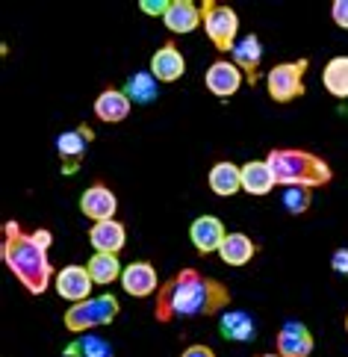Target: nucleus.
Listing matches in <instances>:
<instances>
[{"label":"nucleus","mask_w":348,"mask_h":357,"mask_svg":"<svg viewBox=\"0 0 348 357\" xmlns=\"http://www.w3.org/2000/svg\"><path fill=\"white\" fill-rule=\"evenodd\" d=\"M227 304H230V289L222 280L186 266V269H180L160 287L153 319L169 325L174 319L215 316V313H222Z\"/></svg>","instance_id":"nucleus-1"},{"label":"nucleus","mask_w":348,"mask_h":357,"mask_svg":"<svg viewBox=\"0 0 348 357\" xmlns=\"http://www.w3.org/2000/svg\"><path fill=\"white\" fill-rule=\"evenodd\" d=\"M54 234L42 227V231H21L15 219L3 225V245H0V257H3L6 269L18 278V284L30 292V296H45L50 280L56 278L54 263H50L47 251Z\"/></svg>","instance_id":"nucleus-2"},{"label":"nucleus","mask_w":348,"mask_h":357,"mask_svg":"<svg viewBox=\"0 0 348 357\" xmlns=\"http://www.w3.org/2000/svg\"><path fill=\"white\" fill-rule=\"evenodd\" d=\"M266 162L272 169L278 186L316 189V186H328L333 181L328 160H321L319 154L304 148H272L266 154Z\"/></svg>","instance_id":"nucleus-3"},{"label":"nucleus","mask_w":348,"mask_h":357,"mask_svg":"<svg viewBox=\"0 0 348 357\" xmlns=\"http://www.w3.org/2000/svg\"><path fill=\"white\" fill-rule=\"evenodd\" d=\"M119 313H121L119 298H115L112 292H107V296L89 298V301H80V304H71L62 322H66V328L71 331V334H89L92 328L112 325Z\"/></svg>","instance_id":"nucleus-4"},{"label":"nucleus","mask_w":348,"mask_h":357,"mask_svg":"<svg viewBox=\"0 0 348 357\" xmlns=\"http://www.w3.org/2000/svg\"><path fill=\"white\" fill-rule=\"evenodd\" d=\"M201 12H204V30H207V39L213 42V47L218 54H234L239 42V15L225 3H215V0H204Z\"/></svg>","instance_id":"nucleus-5"},{"label":"nucleus","mask_w":348,"mask_h":357,"mask_svg":"<svg viewBox=\"0 0 348 357\" xmlns=\"http://www.w3.org/2000/svg\"><path fill=\"white\" fill-rule=\"evenodd\" d=\"M310 68V59H292V62H278V66L266 74V89L275 104H292V100L304 98V74Z\"/></svg>","instance_id":"nucleus-6"},{"label":"nucleus","mask_w":348,"mask_h":357,"mask_svg":"<svg viewBox=\"0 0 348 357\" xmlns=\"http://www.w3.org/2000/svg\"><path fill=\"white\" fill-rule=\"evenodd\" d=\"M95 142V130L92 127H74V130H66V133H59L56 139V151H59V160H62V172L66 174H74L77 172V165H80V160L86 157V151L89 145Z\"/></svg>","instance_id":"nucleus-7"},{"label":"nucleus","mask_w":348,"mask_h":357,"mask_svg":"<svg viewBox=\"0 0 348 357\" xmlns=\"http://www.w3.org/2000/svg\"><path fill=\"white\" fill-rule=\"evenodd\" d=\"M54 287L59 292V298L80 304V301H89V296H92L95 280H92V275H89L86 266L71 263V266H62V269L56 272Z\"/></svg>","instance_id":"nucleus-8"},{"label":"nucleus","mask_w":348,"mask_h":357,"mask_svg":"<svg viewBox=\"0 0 348 357\" xmlns=\"http://www.w3.org/2000/svg\"><path fill=\"white\" fill-rule=\"evenodd\" d=\"M121 287L127 296L133 298H148L153 292H160V278H157V269L153 263L148 260H136V263H127L124 266V275H121Z\"/></svg>","instance_id":"nucleus-9"},{"label":"nucleus","mask_w":348,"mask_h":357,"mask_svg":"<svg viewBox=\"0 0 348 357\" xmlns=\"http://www.w3.org/2000/svg\"><path fill=\"white\" fill-rule=\"evenodd\" d=\"M115 210H119V198L107 183H92L80 195V213L92 222H109L115 219Z\"/></svg>","instance_id":"nucleus-10"},{"label":"nucleus","mask_w":348,"mask_h":357,"mask_svg":"<svg viewBox=\"0 0 348 357\" xmlns=\"http://www.w3.org/2000/svg\"><path fill=\"white\" fill-rule=\"evenodd\" d=\"M189 239L192 245H195L198 254H218V248H222V242L227 239V231L222 219H215V215H198L195 222L189 225Z\"/></svg>","instance_id":"nucleus-11"},{"label":"nucleus","mask_w":348,"mask_h":357,"mask_svg":"<svg viewBox=\"0 0 348 357\" xmlns=\"http://www.w3.org/2000/svg\"><path fill=\"white\" fill-rule=\"evenodd\" d=\"M204 83H207L210 95L227 100V98H234L239 92V86L245 83V77H242V71L234 66V62L215 59L213 66L207 68V74H204Z\"/></svg>","instance_id":"nucleus-12"},{"label":"nucleus","mask_w":348,"mask_h":357,"mask_svg":"<svg viewBox=\"0 0 348 357\" xmlns=\"http://www.w3.org/2000/svg\"><path fill=\"white\" fill-rule=\"evenodd\" d=\"M316 340L310 334V328L304 322H283V328L278 331V354L280 357H310L313 354Z\"/></svg>","instance_id":"nucleus-13"},{"label":"nucleus","mask_w":348,"mask_h":357,"mask_svg":"<svg viewBox=\"0 0 348 357\" xmlns=\"http://www.w3.org/2000/svg\"><path fill=\"white\" fill-rule=\"evenodd\" d=\"M234 66L242 71L245 83H257L260 80V66H263V45H260V36L254 33H245L242 39L234 47Z\"/></svg>","instance_id":"nucleus-14"},{"label":"nucleus","mask_w":348,"mask_h":357,"mask_svg":"<svg viewBox=\"0 0 348 357\" xmlns=\"http://www.w3.org/2000/svg\"><path fill=\"white\" fill-rule=\"evenodd\" d=\"M151 74L157 83H177L186 74V59L174 42H165L157 54L151 56Z\"/></svg>","instance_id":"nucleus-15"},{"label":"nucleus","mask_w":348,"mask_h":357,"mask_svg":"<svg viewBox=\"0 0 348 357\" xmlns=\"http://www.w3.org/2000/svg\"><path fill=\"white\" fill-rule=\"evenodd\" d=\"M89 242L100 254H121V248L127 245V227L119 219L95 222L89 227Z\"/></svg>","instance_id":"nucleus-16"},{"label":"nucleus","mask_w":348,"mask_h":357,"mask_svg":"<svg viewBox=\"0 0 348 357\" xmlns=\"http://www.w3.org/2000/svg\"><path fill=\"white\" fill-rule=\"evenodd\" d=\"M165 27L177 36H186V33H195L201 24H204V12L198 3H192V0H172L169 12H165Z\"/></svg>","instance_id":"nucleus-17"},{"label":"nucleus","mask_w":348,"mask_h":357,"mask_svg":"<svg viewBox=\"0 0 348 357\" xmlns=\"http://www.w3.org/2000/svg\"><path fill=\"white\" fill-rule=\"evenodd\" d=\"M130 107L133 100L124 95V89H104L95 100V116L104 124H119L130 116Z\"/></svg>","instance_id":"nucleus-18"},{"label":"nucleus","mask_w":348,"mask_h":357,"mask_svg":"<svg viewBox=\"0 0 348 357\" xmlns=\"http://www.w3.org/2000/svg\"><path fill=\"white\" fill-rule=\"evenodd\" d=\"M207 183H210V189H213V195H218V198L236 195L239 189H242V165L230 162V160L215 162L213 169H210Z\"/></svg>","instance_id":"nucleus-19"},{"label":"nucleus","mask_w":348,"mask_h":357,"mask_svg":"<svg viewBox=\"0 0 348 357\" xmlns=\"http://www.w3.org/2000/svg\"><path fill=\"white\" fill-rule=\"evenodd\" d=\"M257 242L242 234V231H234L227 234V239L222 242V248H218V257L225 260V266H248L254 257H257Z\"/></svg>","instance_id":"nucleus-20"},{"label":"nucleus","mask_w":348,"mask_h":357,"mask_svg":"<svg viewBox=\"0 0 348 357\" xmlns=\"http://www.w3.org/2000/svg\"><path fill=\"white\" fill-rule=\"evenodd\" d=\"M275 174L272 169H268V162L266 160H251V162H245L242 165V189L248 195H268L275 189Z\"/></svg>","instance_id":"nucleus-21"},{"label":"nucleus","mask_w":348,"mask_h":357,"mask_svg":"<svg viewBox=\"0 0 348 357\" xmlns=\"http://www.w3.org/2000/svg\"><path fill=\"white\" fill-rule=\"evenodd\" d=\"M218 334L230 342H251L257 337V325L245 310H230L218 319Z\"/></svg>","instance_id":"nucleus-22"},{"label":"nucleus","mask_w":348,"mask_h":357,"mask_svg":"<svg viewBox=\"0 0 348 357\" xmlns=\"http://www.w3.org/2000/svg\"><path fill=\"white\" fill-rule=\"evenodd\" d=\"M86 269H89V275H92V280L98 287H109V284H115V280H121V275H124V266L119 260V254H100V251L92 254V260L86 263Z\"/></svg>","instance_id":"nucleus-23"},{"label":"nucleus","mask_w":348,"mask_h":357,"mask_svg":"<svg viewBox=\"0 0 348 357\" xmlns=\"http://www.w3.org/2000/svg\"><path fill=\"white\" fill-rule=\"evenodd\" d=\"M321 83H325L328 95L345 100V98H348V56H333V59H328L325 71H321Z\"/></svg>","instance_id":"nucleus-24"},{"label":"nucleus","mask_w":348,"mask_h":357,"mask_svg":"<svg viewBox=\"0 0 348 357\" xmlns=\"http://www.w3.org/2000/svg\"><path fill=\"white\" fill-rule=\"evenodd\" d=\"M124 95L133 100V104H153L160 98V83L153 80L151 71H139L133 77H127L124 83Z\"/></svg>","instance_id":"nucleus-25"},{"label":"nucleus","mask_w":348,"mask_h":357,"mask_svg":"<svg viewBox=\"0 0 348 357\" xmlns=\"http://www.w3.org/2000/svg\"><path fill=\"white\" fill-rule=\"evenodd\" d=\"M66 354H80V357H115L112 346L107 340H100L95 334H86V337H77V342H71V346L66 349Z\"/></svg>","instance_id":"nucleus-26"},{"label":"nucleus","mask_w":348,"mask_h":357,"mask_svg":"<svg viewBox=\"0 0 348 357\" xmlns=\"http://www.w3.org/2000/svg\"><path fill=\"white\" fill-rule=\"evenodd\" d=\"M283 210L292 213V215H304L307 210H310V204H313V195H310V189H304V186H287L283 189Z\"/></svg>","instance_id":"nucleus-27"},{"label":"nucleus","mask_w":348,"mask_h":357,"mask_svg":"<svg viewBox=\"0 0 348 357\" xmlns=\"http://www.w3.org/2000/svg\"><path fill=\"white\" fill-rule=\"evenodd\" d=\"M331 18L340 30H348V0H333L331 3Z\"/></svg>","instance_id":"nucleus-28"},{"label":"nucleus","mask_w":348,"mask_h":357,"mask_svg":"<svg viewBox=\"0 0 348 357\" xmlns=\"http://www.w3.org/2000/svg\"><path fill=\"white\" fill-rule=\"evenodd\" d=\"M169 6H172V0H142L139 3V9L145 12V15H160V18H165Z\"/></svg>","instance_id":"nucleus-29"},{"label":"nucleus","mask_w":348,"mask_h":357,"mask_svg":"<svg viewBox=\"0 0 348 357\" xmlns=\"http://www.w3.org/2000/svg\"><path fill=\"white\" fill-rule=\"evenodd\" d=\"M331 266L337 275H345L348 278V248H337L331 254Z\"/></svg>","instance_id":"nucleus-30"},{"label":"nucleus","mask_w":348,"mask_h":357,"mask_svg":"<svg viewBox=\"0 0 348 357\" xmlns=\"http://www.w3.org/2000/svg\"><path fill=\"white\" fill-rule=\"evenodd\" d=\"M180 357H215V351L210 346H186Z\"/></svg>","instance_id":"nucleus-31"},{"label":"nucleus","mask_w":348,"mask_h":357,"mask_svg":"<svg viewBox=\"0 0 348 357\" xmlns=\"http://www.w3.org/2000/svg\"><path fill=\"white\" fill-rule=\"evenodd\" d=\"M257 357H280V354H257Z\"/></svg>","instance_id":"nucleus-32"},{"label":"nucleus","mask_w":348,"mask_h":357,"mask_svg":"<svg viewBox=\"0 0 348 357\" xmlns=\"http://www.w3.org/2000/svg\"><path fill=\"white\" fill-rule=\"evenodd\" d=\"M345 331H348V313H345Z\"/></svg>","instance_id":"nucleus-33"}]
</instances>
